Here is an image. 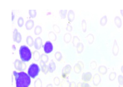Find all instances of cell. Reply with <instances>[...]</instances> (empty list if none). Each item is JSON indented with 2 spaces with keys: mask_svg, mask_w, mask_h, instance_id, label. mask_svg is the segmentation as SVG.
<instances>
[{
  "mask_svg": "<svg viewBox=\"0 0 123 87\" xmlns=\"http://www.w3.org/2000/svg\"><path fill=\"white\" fill-rule=\"evenodd\" d=\"M34 47L36 50H39L42 47V39L40 37H37L34 40Z\"/></svg>",
  "mask_w": 123,
  "mask_h": 87,
  "instance_id": "obj_10",
  "label": "cell"
},
{
  "mask_svg": "<svg viewBox=\"0 0 123 87\" xmlns=\"http://www.w3.org/2000/svg\"><path fill=\"white\" fill-rule=\"evenodd\" d=\"M114 21L117 27H121V26H122V21H121V19L119 16H116V17L115 18Z\"/></svg>",
  "mask_w": 123,
  "mask_h": 87,
  "instance_id": "obj_21",
  "label": "cell"
},
{
  "mask_svg": "<svg viewBox=\"0 0 123 87\" xmlns=\"http://www.w3.org/2000/svg\"><path fill=\"white\" fill-rule=\"evenodd\" d=\"M82 28L83 32H86V30H87V23H86V21L85 20H83L82 21Z\"/></svg>",
  "mask_w": 123,
  "mask_h": 87,
  "instance_id": "obj_30",
  "label": "cell"
},
{
  "mask_svg": "<svg viewBox=\"0 0 123 87\" xmlns=\"http://www.w3.org/2000/svg\"><path fill=\"white\" fill-rule=\"evenodd\" d=\"M14 66L15 69L19 72H24L27 68V64H25V62L18 59L15 60Z\"/></svg>",
  "mask_w": 123,
  "mask_h": 87,
  "instance_id": "obj_4",
  "label": "cell"
},
{
  "mask_svg": "<svg viewBox=\"0 0 123 87\" xmlns=\"http://www.w3.org/2000/svg\"><path fill=\"white\" fill-rule=\"evenodd\" d=\"M72 42H73V46L74 47H76L77 44L80 42V39L79 38L78 36H74L73 38V40H72Z\"/></svg>",
  "mask_w": 123,
  "mask_h": 87,
  "instance_id": "obj_28",
  "label": "cell"
},
{
  "mask_svg": "<svg viewBox=\"0 0 123 87\" xmlns=\"http://www.w3.org/2000/svg\"><path fill=\"white\" fill-rule=\"evenodd\" d=\"M53 87V85H52V84H49V85H47V87Z\"/></svg>",
  "mask_w": 123,
  "mask_h": 87,
  "instance_id": "obj_45",
  "label": "cell"
},
{
  "mask_svg": "<svg viewBox=\"0 0 123 87\" xmlns=\"http://www.w3.org/2000/svg\"><path fill=\"white\" fill-rule=\"evenodd\" d=\"M40 60L45 62V63H47L49 62V57L47 56V54H42Z\"/></svg>",
  "mask_w": 123,
  "mask_h": 87,
  "instance_id": "obj_27",
  "label": "cell"
},
{
  "mask_svg": "<svg viewBox=\"0 0 123 87\" xmlns=\"http://www.w3.org/2000/svg\"><path fill=\"white\" fill-rule=\"evenodd\" d=\"M43 50L45 54L51 53L53 51V45L51 41H47L45 43L44 46H43Z\"/></svg>",
  "mask_w": 123,
  "mask_h": 87,
  "instance_id": "obj_5",
  "label": "cell"
},
{
  "mask_svg": "<svg viewBox=\"0 0 123 87\" xmlns=\"http://www.w3.org/2000/svg\"><path fill=\"white\" fill-rule=\"evenodd\" d=\"M68 11L67 10H60L59 12L60 16L62 19H65L66 18V16H68Z\"/></svg>",
  "mask_w": 123,
  "mask_h": 87,
  "instance_id": "obj_23",
  "label": "cell"
},
{
  "mask_svg": "<svg viewBox=\"0 0 123 87\" xmlns=\"http://www.w3.org/2000/svg\"><path fill=\"white\" fill-rule=\"evenodd\" d=\"M118 81H119V85H123V77L122 75H119L118 77Z\"/></svg>",
  "mask_w": 123,
  "mask_h": 87,
  "instance_id": "obj_39",
  "label": "cell"
},
{
  "mask_svg": "<svg viewBox=\"0 0 123 87\" xmlns=\"http://www.w3.org/2000/svg\"><path fill=\"white\" fill-rule=\"evenodd\" d=\"M98 72L101 75H105L108 72V69L105 66H100L98 67Z\"/></svg>",
  "mask_w": 123,
  "mask_h": 87,
  "instance_id": "obj_19",
  "label": "cell"
},
{
  "mask_svg": "<svg viewBox=\"0 0 123 87\" xmlns=\"http://www.w3.org/2000/svg\"><path fill=\"white\" fill-rule=\"evenodd\" d=\"M113 54L115 56H117L119 53V46L117 44V41L115 40L114 43H113Z\"/></svg>",
  "mask_w": 123,
  "mask_h": 87,
  "instance_id": "obj_15",
  "label": "cell"
},
{
  "mask_svg": "<svg viewBox=\"0 0 123 87\" xmlns=\"http://www.w3.org/2000/svg\"><path fill=\"white\" fill-rule=\"evenodd\" d=\"M71 70H72V68L69 64H67L66 66H64L62 70V78H66L68 75L71 73Z\"/></svg>",
  "mask_w": 123,
  "mask_h": 87,
  "instance_id": "obj_6",
  "label": "cell"
},
{
  "mask_svg": "<svg viewBox=\"0 0 123 87\" xmlns=\"http://www.w3.org/2000/svg\"><path fill=\"white\" fill-rule=\"evenodd\" d=\"M34 87H42V81L40 78H38L34 82Z\"/></svg>",
  "mask_w": 123,
  "mask_h": 87,
  "instance_id": "obj_29",
  "label": "cell"
},
{
  "mask_svg": "<svg viewBox=\"0 0 123 87\" xmlns=\"http://www.w3.org/2000/svg\"><path fill=\"white\" fill-rule=\"evenodd\" d=\"M34 26V22L32 20H29L27 21H26L25 23V27L26 29L29 31V30H31L33 28Z\"/></svg>",
  "mask_w": 123,
  "mask_h": 87,
  "instance_id": "obj_13",
  "label": "cell"
},
{
  "mask_svg": "<svg viewBox=\"0 0 123 87\" xmlns=\"http://www.w3.org/2000/svg\"><path fill=\"white\" fill-rule=\"evenodd\" d=\"M83 87H90V85H89L88 83L84 82V83H83Z\"/></svg>",
  "mask_w": 123,
  "mask_h": 87,
  "instance_id": "obj_42",
  "label": "cell"
},
{
  "mask_svg": "<svg viewBox=\"0 0 123 87\" xmlns=\"http://www.w3.org/2000/svg\"><path fill=\"white\" fill-rule=\"evenodd\" d=\"M119 87H123V85H119Z\"/></svg>",
  "mask_w": 123,
  "mask_h": 87,
  "instance_id": "obj_49",
  "label": "cell"
},
{
  "mask_svg": "<svg viewBox=\"0 0 123 87\" xmlns=\"http://www.w3.org/2000/svg\"><path fill=\"white\" fill-rule=\"evenodd\" d=\"M14 13H12V21H14Z\"/></svg>",
  "mask_w": 123,
  "mask_h": 87,
  "instance_id": "obj_44",
  "label": "cell"
},
{
  "mask_svg": "<svg viewBox=\"0 0 123 87\" xmlns=\"http://www.w3.org/2000/svg\"><path fill=\"white\" fill-rule=\"evenodd\" d=\"M12 48H13V49L14 50V51H15V50H16V47H15L14 45H13V46H12Z\"/></svg>",
  "mask_w": 123,
  "mask_h": 87,
  "instance_id": "obj_46",
  "label": "cell"
},
{
  "mask_svg": "<svg viewBox=\"0 0 123 87\" xmlns=\"http://www.w3.org/2000/svg\"><path fill=\"white\" fill-rule=\"evenodd\" d=\"M54 84L56 85V86H59L60 84V79L58 77H55V78H54Z\"/></svg>",
  "mask_w": 123,
  "mask_h": 87,
  "instance_id": "obj_35",
  "label": "cell"
},
{
  "mask_svg": "<svg viewBox=\"0 0 123 87\" xmlns=\"http://www.w3.org/2000/svg\"><path fill=\"white\" fill-rule=\"evenodd\" d=\"M13 75L15 77L16 87H29L31 83V77L28 75V74L24 72H17L16 71H14Z\"/></svg>",
  "mask_w": 123,
  "mask_h": 87,
  "instance_id": "obj_1",
  "label": "cell"
},
{
  "mask_svg": "<svg viewBox=\"0 0 123 87\" xmlns=\"http://www.w3.org/2000/svg\"><path fill=\"white\" fill-rule=\"evenodd\" d=\"M41 68L38 66L37 64L32 63L29 66L28 69V75L31 77V78L35 79L40 74Z\"/></svg>",
  "mask_w": 123,
  "mask_h": 87,
  "instance_id": "obj_3",
  "label": "cell"
},
{
  "mask_svg": "<svg viewBox=\"0 0 123 87\" xmlns=\"http://www.w3.org/2000/svg\"><path fill=\"white\" fill-rule=\"evenodd\" d=\"M24 24V20L22 17H19L18 20V25L19 26V27H23Z\"/></svg>",
  "mask_w": 123,
  "mask_h": 87,
  "instance_id": "obj_32",
  "label": "cell"
},
{
  "mask_svg": "<svg viewBox=\"0 0 123 87\" xmlns=\"http://www.w3.org/2000/svg\"><path fill=\"white\" fill-rule=\"evenodd\" d=\"M92 78H93L92 74L90 72H84L82 75V79L84 82H86V83L90 82L92 80Z\"/></svg>",
  "mask_w": 123,
  "mask_h": 87,
  "instance_id": "obj_9",
  "label": "cell"
},
{
  "mask_svg": "<svg viewBox=\"0 0 123 87\" xmlns=\"http://www.w3.org/2000/svg\"><path fill=\"white\" fill-rule=\"evenodd\" d=\"M48 36H49V40L51 41H56V35L55 34V33L53 31H50L49 33V34H48Z\"/></svg>",
  "mask_w": 123,
  "mask_h": 87,
  "instance_id": "obj_22",
  "label": "cell"
},
{
  "mask_svg": "<svg viewBox=\"0 0 123 87\" xmlns=\"http://www.w3.org/2000/svg\"><path fill=\"white\" fill-rule=\"evenodd\" d=\"M90 67H91V70H95L96 68H97V62L95 61H92L91 62V63H90Z\"/></svg>",
  "mask_w": 123,
  "mask_h": 87,
  "instance_id": "obj_38",
  "label": "cell"
},
{
  "mask_svg": "<svg viewBox=\"0 0 123 87\" xmlns=\"http://www.w3.org/2000/svg\"><path fill=\"white\" fill-rule=\"evenodd\" d=\"M121 14H122V16H123V10H121Z\"/></svg>",
  "mask_w": 123,
  "mask_h": 87,
  "instance_id": "obj_47",
  "label": "cell"
},
{
  "mask_svg": "<svg viewBox=\"0 0 123 87\" xmlns=\"http://www.w3.org/2000/svg\"><path fill=\"white\" fill-rule=\"evenodd\" d=\"M55 57L57 61H61V60L62 59V55L60 51H56L55 54Z\"/></svg>",
  "mask_w": 123,
  "mask_h": 87,
  "instance_id": "obj_25",
  "label": "cell"
},
{
  "mask_svg": "<svg viewBox=\"0 0 123 87\" xmlns=\"http://www.w3.org/2000/svg\"><path fill=\"white\" fill-rule=\"evenodd\" d=\"M116 75H117V74H116V73L115 72L110 73V74L109 75V79H110L111 81H114L116 77Z\"/></svg>",
  "mask_w": 123,
  "mask_h": 87,
  "instance_id": "obj_34",
  "label": "cell"
},
{
  "mask_svg": "<svg viewBox=\"0 0 123 87\" xmlns=\"http://www.w3.org/2000/svg\"><path fill=\"white\" fill-rule=\"evenodd\" d=\"M121 71H122V72L123 73V66L121 67Z\"/></svg>",
  "mask_w": 123,
  "mask_h": 87,
  "instance_id": "obj_48",
  "label": "cell"
},
{
  "mask_svg": "<svg viewBox=\"0 0 123 87\" xmlns=\"http://www.w3.org/2000/svg\"><path fill=\"white\" fill-rule=\"evenodd\" d=\"M48 69H49V72L53 73L56 70V64L53 60H51L48 65Z\"/></svg>",
  "mask_w": 123,
  "mask_h": 87,
  "instance_id": "obj_12",
  "label": "cell"
},
{
  "mask_svg": "<svg viewBox=\"0 0 123 87\" xmlns=\"http://www.w3.org/2000/svg\"><path fill=\"white\" fill-rule=\"evenodd\" d=\"M53 29H54V31L56 33H60V31H61L60 28L57 25H56V24H55V25L53 26Z\"/></svg>",
  "mask_w": 123,
  "mask_h": 87,
  "instance_id": "obj_36",
  "label": "cell"
},
{
  "mask_svg": "<svg viewBox=\"0 0 123 87\" xmlns=\"http://www.w3.org/2000/svg\"><path fill=\"white\" fill-rule=\"evenodd\" d=\"M26 42L29 47H32L34 45V40L31 36H28L26 38Z\"/></svg>",
  "mask_w": 123,
  "mask_h": 87,
  "instance_id": "obj_16",
  "label": "cell"
},
{
  "mask_svg": "<svg viewBox=\"0 0 123 87\" xmlns=\"http://www.w3.org/2000/svg\"><path fill=\"white\" fill-rule=\"evenodd\" d=\"M84 65L82 61H78V62L76 63L74 66V73H76L77 74H79L82 72L84 69Z\"/></svg>",
  "mask_w": 123,
  "mask_h": 87,
  "instance_id": "obj_7",
  "label": "cell"
},
{
  "mask_svg": "<svg viewBox=\"0 0 123 87\" xmlns=\"http://www.w3.org/2000/svg\"><path fill=\"white\" fill-rule=\"evenodd\" d=\"M29 14L30 17L34 18L36 16V10H29Z\"/></svg>",
  "mask_w": 123,
  "mask_h": 87,
  "instance_id": "obj_31",
  "label": "cell"
},
{
  "mask_svg": "<svg viewBox=\"0 0 123 87\" xmlns=\"http://www.w3.org/2000/svg\"><path fill=\"white\" fill-rule=\"evenodd\" d=\"M107 21H108L107 16H104L100 19V24L102 26H106V23H107Z\"/></svg>",
  "mask_w": 123,
  "mask_h": 87,
  "instance_id": "obj_26",
  "label": "cell"
},
{
  "mask_svg": "<svg viewBox=\"0 0 123 87\" xmlns=\"http://www.w3.org/2000/svg\"><path fill=\"white\" fill-rule=\"evenodd\" d=\"M72 26H71L70 24H68V25H67V27H66V30H67L68 31H69V32H71V31H72Z\"/></svg>",
  "mask_w": 123,
  "mask_h": 87,
  "instance_id": "obj_40",
  "label": "cell"
},
{
  "mask_svg": "<svg viewBox=\"0 0 123 87\" xmlns=\"http://www.w3.org/2000/svg\"><path fill=\"white\" fill-rule=\"evenodd\" d=\"M100 82H101V78H100V75L98 74H95V76L93 77V85L95 87H97L98 85L100 83Z\"/></svg>",
  "mask_w": 123,
  "mask_h": 87,
  "instance_id": "obj_11",
  "label": "cell"
},
{
  "mask_svg": "<svg viewBox=\"0 0 123 87\" xmlns=\"http://www.w3.org/2000/svg\"><path fill=\"white\" fill-rule=\"evenodd\" d=\"M42 32V28L40 26H37L34 29V34L36 35H40Z\"/></svg>",
  "mask_w": 123,
  "mask_h": 87,
  "instance_id": "obj_24",
  "label": "cell"
},
{
  "mask_svg": "<svg viewBox=\"0 0 123 87\" xmlns=\"http://www.w3.org/2000/svg\"><path fill=\"white\" fill-rule=\"evenodd\" d=\"M41 58V55L38 51H34L33 52V59L35 61L38 62Z\"/></svg>",
  "mask_w": 123,
  "mask_h": 87,
  "instance_id": "obj_20",
  "label": "cell"
},
{
  "mask_svg": "<svg viewBox=\"0 0 123 87\" xmlns=\"http://www.w3.org/2000/svg\"><path fill=\"white\" fill-rule=\"evenodd\" d=\"M86 38H87V39H88V40H89L88 41V42H89V44H91L93 42L94 36L92 34H88V36L86 37Z\"/></svg>",
  "mask_w": 123,
  "mask_h": 87,
  "instance_id": "obj_33",
  "label": "cell"
},
{
  "mask_svg": "<svg viewBox=\"0 0 123 87\" xmlns=\"http://www.w3.org/2000/svg\"><path fill=\"white\" fill-rule=\"evenodd\" d=\"M19 57L23 62H29L32 59V53L28 46L23 45L19 47Z\"/></svg>",
  "mask_w": 123,
  "mask_h": 87,
  "instance_id": "obj_2",
  "label": "cell"
},
{
  "mask_svg": "<svg viewBox=\"0 0 123 87\" xmlns=\"http://www.w3.org/2000/svg\"><path fill=\"white\" fill-rule=\"evenodd\" d=\"M71 39H72V36H71V34L70 33H66L65 35L64 36V42L66 43V44H69L71 41Z\"/></svg>",
  "mask_w": 123,
  "mask_h": 87,
  "instance_id": "obj_18",
  "label": "cell"
},
{
  "mask_svg": "<svg viewBox=\"0 0 123 87\" xmlns=\"http://www.w3.org/2000/svg\"><path fill=\"white\" fill-rule=\"evenodd\" d=\"M76 87H83V83H80V82H79V83L77 84Z\"/></svg>",
  "mask_w": 123,
  "mask_h": 87,
  "instance_id": "obj_43",
  "label": "cell"
},
{
  "mask_svg": "<svg viewBox=\"0 0 123 87\" xmlns=\"http://www.w3.org/2000/svg\"><path fill=\"white\" fill-rule=\"evenodd\" d=\"M76 50H77V52L79 54H80V53H82V51H84V46L82 42H79L77 46H76Z\"/></svg>",
  "mask_w": 123,
  "mask_h": 87,
  "instance_id": "obj_17",
  "label": "cell"
},
{
  "mask_svg": "<svg viewBox=\"0 0 123 87\" xmlns=\"http://www.w3.org/2000/svg\"><path fill=\"white\" fill-rule=\"evenodd\" d=\"M76 86H77V85H76L75 82H73V81L71 82V83L69 84V87H76Z\"/></svg>",
  "mask_w": 123,
  "mask_h": 87,
  "instance_id": "obj_41",
  "label": "cell"
},
{
  "mask_svg": "<svg viewBox=\"0 0 123 87\" xmlns=\"http://www.w3.org/2000/svg\"><path fill=\"white\" fill-rule=\"evenodd\" d=\"M41 68V71L44 74H47V73L49 72V69H48V66H45V67H43V68Z\"/></svg>",
  "mask_w": 123,
  "mask_h": 87,
  "instance_id": "obj_37",
  "label": "cell"
},
{
  "mask_svg": "<svg viewBox=\"0 0 123 87\" xmlns=\"http://www.w3.org/2000/svg\"><path fill=\"white\" fill-rule=\"evenodd\" d=\"M21 34H20V33L18 31L17 29H14V31H13V40L14 42H17L18 44H19L21 42Z\"/></svg>",
  "mask_w": 123,
  "mask_h": 87,
  "instance_id": "obj_8",
  "label": "cell"
},
{
  "mask_svg": "<svg viewBox=\"0 0 123 87\" xmlns=\"http://www.w3.org/2000/svg\"><path fill=\"white\" fill-rule=\"evenodd\" d=\"M74 18H75V14H74V13L72 10H70V11H68V21L69 22H72L73 20H74Z\"/></svg>",
  "mask_w": 123,
  "mask_h": 87,
  "instance_id": "obj_14",
  "label": "cell"
}]
</instances>
